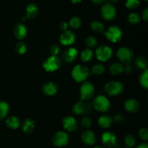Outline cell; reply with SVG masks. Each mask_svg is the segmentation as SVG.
I'll use <instances>...</instances> for the list:
<instances>
[{"label":"cell","instance_id":"obj_1","mask_svg":"<svg viewBox=\"0 0 148 148\" xmlns=\"http://www.w3.org/2000/svg\"><path fill=\"white\" fill-rule=\"evenodd\" d=\"M93 109L99 112H107L111 108V103L106 96L103 95H99L95 97L92 103Z\"/></svg>","mask_w":148,"mask_h":148},{"label":"cell","instance_id":"obj_2","mask_svg":"<svg viewBox=\"0 0 148 148\" xmlns=\"http://www.w3.org/2000/svg\"><path fill=\"white\" fill-rule=\"evenodd\" d=\"M90 75L88 66L83 64H77L72 71V77L77 82H84Z\"/></svg>","mask_w":148,"mask_h":148},{"label":"cell","instance_id":"obj_3","mask_svg":"<svg viewBox=\"0 0 148 148\" xmlns=\"http://www.w3.org/2000/svg\"><path fill=\"white\" fill-rule=\"evenodd\" d=\"M62 66V59L58 56H51L43 63V67L46 72H53L58 70Z\"/></svg>","mask_w":148,"mask_h":148},{"label":"cell","instance_id":"obj_4","mask_svg":"<svg viewBox=\"0 0 148 148\" xmlns=\"http://www.w3.org/2000/svg\"><path fill=\"white\" fill-rule=\"evenodd\" d=\"M81 101H88L92 99L95 95V87L90 82L85 81L80 87Z\"/></svg>","mask_w":148,"mask_h":148},{"label":"cell","instance_id":"obj_5","mask_svg":"<svg viewBox=\"0 0 148 148\" xmlns=\"http://www.w3.org/2000/svg\"><path fill=\"white\" fill-rule=\"evenodd\" d=\"M113 56V50L107 45H101L97 47L95 50V56L97 59L101 62H105L109 60Z\"/></svg>","mask_w":148,"mask_h":148},{"label":"cell","instance_id":"obj_6","mask_svg":"<svg viewBox=\"0 0 148 148\" xmlns=\"http://www.w3.org/2000/svg\"><path fill=\"white\" fill-rule=\"evenodd\" d=\"M117 58L121 63L128 65L132 62L134 59V53L130 49L127 47H121L117 50Z\"/></svg>","mask_w":148,"mask_h":148},{"label":"cell","instance_id":"obj_7","mask_svg":"<svg viewBox=\"0 0 148 148\" xmlns=\"http://www.w3.org/2000/svg\"><path fill=\"white\" fill-rule=\"evenodd\" d=\"M105 36L111 43H118L122 38V30L118 26H111L106 30Z\"/></svg>","mask_w":148,"mask_h":148},{"label":"cell","instance_id":"obj_8","mask_svg":"<svg viewBox=\"0 0 148 148\" xmlns=\"http://www.w3.org/2000/svg\"><path fill=\"white\" fill-rule=\"evenodd\" d=\"M124 90V85L118 81H110L105 85V91L109 96H116Z\"/></svg>","mask_w":148,"mask_h":148},{"label":"cell","instance_id":"obj_9","mask_svg":"<svg viewBox=\"0 0 148 148\" xmlns=\"http://www.w3.org/2000/svg\"><path fill=\"white\" fill-rule=\"evenodd\" d=\"M101 14L103 18L105 19L106 20H112L116 15V10L114 4L107 1L102 5L101 9Z\"/></svg>","mask_w":148,"mask_h":148},{"label":"cell","instance_id":"obj_10","mask_svg":"<svg viewBox=\"0 0 148 148\" xmlns=\"http://www.w3.org/2000/svg\"><path fill=\"white\" fill-rule=\"evenodd\" d=\"M93 109L92 104L90 103H85L84 101H79L77 102L72 107V112L75 115H82V114H89Z\"/></svg>","mask_w":148,"mask_h":148},{"label":"cell","instance_id":"obj_11","mask_svg":"<svg viewBox=\"0 0 148 148\" xmlns=\"http://www.w3.org/2000/svg\"><path fill=\"white\" fill-rule=\"evenodd\" d=\"M69 135L66 132L59 131L54 134L52 138V142L55 146L59 147H64L69 143Z\"/></svg>","mask_w":148,"mask_h":148},{"label":"cell","instance_id":"obj_12","mask_svg":"<svg viewBox=\"0 0 148 148\" xmlns=\"http://www.w3.org/2000/svg\"><path fill=\"white\" fill-rule=\"evenodd\" d=\"M75 39H76V37H75V33L72 30H66L63 31V33L61 34L59 37V42L63 46H71L75 43Z\"/></svg>","mask_w":148,"mask_h":148},{"label":"cell","instance_id":"obj_13","mask_svg":"<svg viewBox=\"0 0 148 148\" xmlns=\"http://www.w3.org/2000/svg\"><path fill=\"white\" fill-rule=\"evenodd\" d=\"M101 141L105 147L111 148L116 144V137L111 132H106L101 136Z\"/></svg>","mask_w":148,"mask_h":148},{"label":"cell","instance_id":"obj_14","mask_svg":"<svg viewBox=\"0 0 148 148\" xmlns=\"http://www.w3.org/2000/svg\"><path fill=\"white\" fill-rule=\"evenodd\" d=\"M62 126L66 132H73L77 129V121L75 117L68 116L64 118L62 121Z\"/></svg>","mask_w":148,"mask_h":148},{"label":"cell","instance_id":"obj_15","mask_svg":"<svg viewBox=\"0 0 148 148\" xmlns=\"http://www.w3.org/2000/svg\"><path fill=\"white\" fill-rule=\"evenodd\" d=\"M78 56V51L75 48L70 47L66 49L62 53V59L64 62L70 64L77 59Z\"/></svg>","mask_w":148,"mask_h":148},{"label":"cell","instance_id":"obj_16","mask_svg":"<svg viewBox=\"0 0 148 148\" xmlns=\"http://www.w3.org/2000/svg\"><path fill=\"white\" fill-rule=\"evenodd\" d=\"M82 142L84 144L87 145H93L96 141V137H95V133L90 130H87L82 132V136H81Z\"/></svg>","mask_w":148,"mask_h":148},{"label":"cell","instance_id":"obj_17","mask_svg":"<svg viewBox=\"0 0 148 148\" xmlns=\"http://www.w3.org/2000/svg\"><path fill=\"white\" fill-rule=\"evenodd\" d=\"M58 90L59 88L57 85L53 82H46L42 87V92L48 96H53L56 95L58 92Z\"/></svg>","mask_w":148,"mask_h":148},{"label":"cell","instance_id":"obj_18","mask_svg":"<svg viewBox=\"0 0 148 148\" xmlns=\"http://www.w3.org/2000/svg\"><path fill=\"white\" fill-rule=\"evenodd\" d=\"M14 34L17 39L23 40L27 36V27L23 23H17L14 27Z\"/></svg>","mask_w":148,"mask_h":148},{"label":"cell","instance_id":"obj_19","mask_svg":"<svg viewBox=\"0 0 148 148\" xmlns=\"http://www.w3.org/2000/svg\"><path fill=\"white\" fill-rule=\"evenodd\" d=\"M124 108H125L126 111L128 112L134 114L140 110V103L135 99H132V98L128 99L124 103Z\"/></svg>","mask_w":148,"mask_h":148},{"label":"cell","instance_id":"obj_20","mask_svg":"<svg viewBox=\"0 0 148 148\" xmlns=\"http://www.w3.org/2000/svg\"><path fill=\"white\" fill-rule=\"evenodd\" d=\"M25 13L26 16L25 17L27 18L30 19H34L36 18V16L38 14V7L34 3H30L29 4H27V6L26 7L25 9Z\"/></svg>","mask_w":148,"mask_h":148},{"label":"cell","instance_id":"obj_21","mask_svg":"<svg viewBox=\"0 0 148 148\" xmlns=\"http://www.w3.org/2000/svg\"><path fill=\"white\" fill-rule=\"evenodd\" d=\"M114 122V119L112 117H111L108 115H102L99 117L98 120V125L103 129L109 128L111 126V124Z\"/></svg>","mask_w":148,"mask_h":148},{"label":"cell","instance_id":"obj_22","mask_svg":"<svg viewBox=\"0 0 148 148\" xmlns=\"http://www.w3.org/2000/svg\"><path fill=\"white\" fill-rule=\"evenodd\" d=\"M35 129V122L31 119H26L22 124V130L25 134H30Z\"/></svg>","mask_w":148,"mask_h":148},{"label":"cell","instance_id":"obj_23","mask_svg":"<svg viewBox=\"0 0 148 148\" xmlns=\"http://www.w3.org/2000/svg\"><path fill=\"white\" fill-rule=\"evenodd\" d=\"M5 124L8 128L12 130H17L20 126V121L17 116H10L6 119Z\"/></svg>","mask_w":148,"mask_h":148},{"label":"cell","instance_id":"obj_24","mask_svg":"<svg viewBox=\"0 0 148 148\" xmlns=\"http://www.w3.org/2000/svg\"><path fill=\"white\" fill-rule=\"evenodd\" d=\"M124 65L121 63H118V62L112 64L110 65L109 66L110 73L112 75H114V76H117V75H121V73L124 72Z\"/></svg>","mask_w":148,"mask_h":148},{"label":"cell","instance_id":"obj_25","mask_svg":"<svg viewBox=\"0 0 148 148\" xmlns=\"http://www.w3.org/2000/svg\"><path fill=\"white\" fill-rule=\"evenodd\" d=\"M92 57H93V51L92 49H83L80 53V59L82 62H88L90 60H92Z\"/></svg>","mask_w":148,"mask_h":148},{"label":"cell","instance_id":"obj_26","mask_svg":"<svg viewBox=\"0 0 148 148\" xmlns=\"http://www.w3.org/2000/svg\"><path fill=\"white\" fill-rule=\"evenodd\" d=\"M135 66L141 70L147 69V60L144 56H139L135 59Z\"/></svg>","mask_w":148,"mask_h":148},{"label":"cell","instance_id":"obj_27","mask_svg":"<svg viewBox=\"0 0 148 148\" xmlns=\"http://www.w3.org/2000/svg\"><path fill=\"white\" fill-rule=\"evenodd\" d=\"M90 29L95 33H102L105 30V26L100 21H92L90 25Z\"/></svg>","mask_w":148,"mask_h":148},{"label":"cell","instance_id":"obj_28","mask_svg":"<svg viewBox=\"0 0 148 148\" xmlns=\"http://www.w3.org/2000/svg\"><path fill=\"white\" fill-rule=\"evenodd\" d=\"M10 106L5 101H0V119H4L9 114Z\"/></svg>","mask_w":148,"mask_h":148},{"label":"cell","instance_id":"obj_29","mask_svg":"<svg viewBox=\"0 0 148 148\" xmlns=\"http://www.w3.org/2000/svg\"><path fill=\"white\" fill-rule=\"evenodd\" d=\"M82 22L80 17L75 16L70 19L68 25L72 29H79L82 26Z\"/></svg>","mask_w":148,"mask_h":148},{"label":"cell","instance_id":"obj_30","mask_svg":"<svg viewBox=\"0 0 148 148\" xmlns=\"http://www.w3.org/2000/svg\"><path fill=\"white\" fill-rule=\"evenodd\" d=\"M140 84L143 88L147 89L148 88V71L147 69H145L143 71L140 76Z\"/></svg>","mask_w":148,"mask_h":148},{"label":"cell","instance_id":"obj_31","mask_svg":"<svg viewBox=\"0 0 148 148\" xmlns=\"http://www.w3.org/2000/svg\"><path fill=\"white\" fill-rule=\"evenodd\" d=\"M106 72V68L102 64H96L92 67V73L95 75H101Z\"/></svg>","mask_w":148,"mask_h":148},{"label":"cell","instance_id":"obj_32","mask_svg":"<svg viewBox=\"0 0 148 148\" xmlns=\"http://www.w3.org/2000/svg\"><path fill=\"white\" fill-rule=\"evenodd\" d=\"M127 20H128L129 23H130V24L137 25L140 23V21H141V17H140V16L138 14H137V13L132 12L128 15Z\"/></svg>","mask_w":148,"mask_h":148},{"label":"cell","instance_id":"obj_33","mask_svg":"<svg viewBox=\"0 0 148 148\" xmlns=\"http://www.w3.org/2000/svg\"><path fill=\"white\" fill-rule=\"evenodd\" d=\"M140 4V0H127L125 2V7L129 10H136Z\"/></svg>","mask_w":148,"mask_h":148},{"label":"cell","instance_id":"obj_34","mask_svg":"<svg viewBox=\"0 0 148 148\" xmlns=\"http://www.w3.org/2000/svg\"><path fill=\"white\" fill-rule=\"evenodd\" d=\"M124 143L128 147H133L135 146L137 141L134 136L132 134H127L124 137Z\"/></svg>","mask_w":148,"mask_h":148},{"label":"cell","instance_id":"obj_35","mask_svg":"<svg viewBox=\"0 0 148 148\" xmlns=\"http://www.w3.org/2000/svg\"><path fill=\"white\" fill-rule=\"evenodd\" d=\"M85 43L88 49H91L92 48L95 47L97 46L98 42H97V39L95 37H93V36H88V37L85 38Z\"/></svg>","mask_w":148,"mask_h":148},{"label":"cell","instance_id":"obj_36","mask_svg":"<svg viewBox=\"0 0 148 148\" xmlns=\"http://www.w3.org/2000/svg\"><path fill=\"white\" fill-rule=\"evenodd\" d=\"M15 50L17 53L20 55H23L25 53L26 51H27V46H26L25 43L23 41H20L15 46Z\"/></svg>","mask_w":148,"mask_h":148},{"label":"cell","instance_id":"obj_37","mask_svg":"<svg viewBox=\"0 0 148 148\" xmlns=\"http://www.w3.org/2000/svg\"><path fill=\"white\" fill-rule=\"evenodd\" d=\"M138 134L141 140H144V141H147L148 140V130L146 127L140 129Z\"/></svg>","mask_w":148,"mask_h":148},{"label":"cell","instance_id":"obj_38","mask_svg":"<svg viewBox=\"0 0 148 148\" xmlns=\"http://www.w3.org/2000/svg\"><path fill=\"white\" fill-rule=\"evenodd\" d=\"M81 124L86 129H89L92 127V120L88 116H84L81 120Z\"/></svg>","mask_w":148,"mask_h":148},{"label":"cell","instance_id":"obj_39","mask_svg":"<svg viewBox=\"0 0 148 148\" xmlns=\"http://www.w3.org/2000/svg\"><path fill=\"white\" fill-rule=\"evenodd\" d=\"M51 56H58L59 53H60V47L58 45H53L51 47Z\"/></svg>","mask_w":148,"mask_h":148},{"label":"cell","instance_id":"obj_40","mask_svg":"<svg viewBox=\"0 0 148 148\" xmlns=\"http://www.w3.org/2000/svg\"><path fill=\"white\" fill-rule=\"evenodd\" d=\"M124 117L122 114H116L115 116H114V121H116L118 124H121V123L124 122Z\"/></svg>","mask_w":148,"mask_h":148},{"label":"cell","instance_id":"obj_41","mask_svg":"<svg viewBox=\"0 0 148 148\" xmlns=\"http://www.w3.org/2000/svg\"><path fill=\"white\" fill-rule=\"evenodd\" d=\"M142 17H143V19L145 21L147 22L148 20V9L147 7L145 9H144V10L142 12Z\"/></svg>","mask_w":148,"mask_h":148},{"label":"cell","instance_id":"obj_42","mask_svg":"<svg viewBox=\"0 0 148 148\" xmlns=\"http://www.w3.org/2000/svg\"><path fill=\"white\" fill-rule=\"evenodd\" d=\"M59 27H60L61 30H62L63 31H65V30H68V27H69V25H68V23L63 21V22H62V23H60V25H59Z\"/></svg>","mask_w":148,"mask_h":148},{"label":"cell","instance_id":"obj_43","mask_svg":"<svg viewBox=\"0 0 148 148\" xmlns=\"http://www.w3.org/2000/svg\"><path fill=\"white\" fill-rule=\"evenodd\" d=\"M108 0H91V2L95 5H101V4H103L104 3L107 2Z\"/></svg>","mask_w":148,"mask_h":148},{"label":"cell","instance_id":"obj_44","mask_svg":"<svg viewBox=\"0 0 148 148\" xmlns=\"http://www.w3.org/2000/svg\"><path fill=\"white\" fill-rule=\"evenodd\" d=\"M124 72H126L127 74H130L132 72V66L130 64L127 65V66L124 67Z\"/></svg>","mask_w":148,"mask_h":148},{"label":"cell","instance_id":"obj_45","mask_svg":"<svg viewBox=\"0 0 148 148\" xmlns=\"http://www.w3.org/2000/svg\"><path fill=\"white\" fill-rule=\"evenodd\" d=\"M136 148H148V145L146 143H141V144L139 145Z\"/></svg>","mask_w":148,"mask_h":148},{"label":"cell","instance_id":"obj_46","mask_svg":"<svg viewBox=\"0 0 148 148\" xmlns=\"http://www.w3.org/2000/svg\"><path fill=\"white\" fill-rule=\"evenodd\" d=\"M108 2L111 3V4H116V3H118L119 1H120V0H108Z\"/></svg>","mask_w":148,"mask_h":148},{"label":"cell","instance_id":"obj_47","mask_svg":"<svg viewBox=\"0 0 148 148\" xmlns=\"http://www.w3.org/2000/svg\"><path fill=\"white\" fill-rule=\"evenodd\" d=\"M71 2L73 3V4H78V3L81 2L82 0H70Z\"/></svg>","mask_w":148,"mask_h":148},{"label":"cell","instance_id":"obj_48","mask_svg":"<svg viewBox=\"0 0 148 148\" xmlns=\"http://www.w3.org/2000/svg\"><path fill=\"white\" fill-rule=\"evenodd\" d=\"M94 148H105V147H101V146H97V147H95Z\"/></svg>","mask_w":148,"mask_h":148},{"label":"cell","instance_id":"obj_49","mask_svg":"<svg viewBox=\"0 0 148 148\" xmlns=\"http://www.w3.org/2000/svg\"><path fill=\"white\" fill-rule=\"evenodd\" d=\"M127 148H132V147H127Z\"/></svg>","mask_w":148,"mask_h":148},{"label":"cell","instance_id":"obj_50","mask_svg":"<svg viewBox=\"0 0 148 148\" xmlns=\"http://www.w3.org/2000/svg\"><path fill=\"white\" fill-rule=\"evenodd\" d=\"M145 1H147V0H145Z\"/></svg>","mask_w":148,"mask_h":148}]
</instances>
